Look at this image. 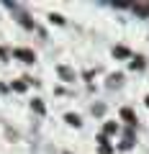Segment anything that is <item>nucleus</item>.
Wrapping results in <instances>:
<instances>
[{
  "label": "nucleus",
  "instance_id": "f257e3e1",
  "mask_svg": "<svg viewBox=\"0 0 149 154\" xmlns=\"http://www.w3.org/2000/svg\"><path fill=\"white\" fill-rule=\"evenodd\" d=\"M64 121H67V126H75V128L82 126V118H80V116H75V113H67V116H64Z\"/></svg>",
  "mask_w": 149,
  "mask_h": 154
},
{
  "label": "nucleus",
  "instance_id": "f03ea898",
  "mask_svg": "<svg viewBox=\"0 0 149 154\" xmlns=\"http://www.w3.org/2000/svg\"><path fill=\"white\" fill-rule=\"evenodd\" d=\"M13 54H16V57H23V62H33V59H36V54H33V51H26V49H16Z\"/></svg>",
  "mask_w": 149,
  "mask_h": 154
},
{
  "label": "nucleus",
  "instance_id": "7ed1b4c3",
  "mask_svg": "<svg viewBox=\"0 0 149 154\" xmlns=\"http://www.w3.org/2000/svg\"><path fill=\"white\" fill-rule=\"evenodd\" d=\"M59 75H62V77H67V80H72V77H75L70 69H67V67H59Z\"/></svg>",
  "mask_w": 149,
  "mask_h": 154
},
{
  "label": "nucleus",
  "instance_id": "20e7f679",
  "mask_svg": "<svg viewBox=\"0 0 149 154\" xmlns=\"http://www.w3.org/2000/svg\"><path fill=\"white\" fill-rule=\"evenodd\" d=\"M31 108H33V110H36V113H44V105H41V103H39V100H33V103H31Z\"/></svg>",
  "mask_w": 149,
  "mask_h": 154
},
{
  "label": "nucleus",
  "instance_id": "39448f33",
  "mask_svg": "<svg viewBox=\"0 0 149 154\" xmlns=\"http://www.w3.org/2000/svg\"><path fill=\"white\" fill-rule=\"evenodd\" d=\"M105 131H108V134H116V123H105Z\"/></svg>",
  "mask_w": 149,
  "mask_h": 154
},
{
  "label": "nucleus",
  "instance_id": "423d86ee",
  "mask_svg": "<svg viewBox=\"0 0 149 154\" xmlns=\"http://www.w3.org/2000/svg\"><path fill=\"white\" fill-rule=\"evenodd\" d=\"M147 105H149V98H147Z\"/></svg>",
  "mask_w": 149,
  "mask_h": 154
}]
</instances>
